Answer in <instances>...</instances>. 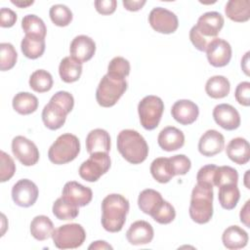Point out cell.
Returning <instances> with one entry per match:
<instances>
[{"label": "cell", "instance_id": "obj_1", "mask_svg": "<svg viewBox=\"0 0 250 250\" xmlns=\"http://www.w3.org/2000/svg\"><path fill=\"white\" fill-rule=\"evenodd\" d=\"M129 201L123 195L111 193L102 201V226L109 232H118L122 229L129 212Z\"/></svg>", "mask_w": 250, "mask_h": 250}, {"label": "cell", "instance_id": "obj_2", "mask_svg": "<svg viewBox=\"0 0 250 250\" xmlns=\"http://www.w3.org/2000/svg\"><path fill=\"white\" fill-rule=\"evenodd\" d=\"M116 144L120 154L131 164H140L148 155V146L145 138L135 130L125 129L120 131Z\"/></svg>", "mask_w": 250, "mask_h": 250}, {"label": "cell", "instance_id": "obj_3", "mask_svg": "<svg viewBox=\"0 0 250 250\" xmlns=\"http://www.w3.org/2000/svg\"><path fill=\"white\" fill-rule=\"evenodd\" d=\"M213 188L196 184L191 191L188 213L197 224H206L213 217Z\"/></svg>", "mask_w": 250, "mask_h": 250}, {"label": "cell", "instance_id": "obj_4", "mask_svg": "<svg viewBox=\"0 0 250 250\" xmlns=\"http://www.w3.org/2000/svg\"><path fill=\"white\" fill-rule=\"evenodd\" d=\"M125 78L106 73L101 79L97 91L96 100L103 107L113 106L127 90Z\"/></svg>", "mask_w": 250, "mask_h": 250}, {"label": "cell", "instance_id": "obj_5", "mask_svg": "<svg viewBox=\"0 0 250 250\" xmlns=\"http://www.w3.org/2000/svg\"><path fill=\"white\" fill-rule=\"evenodd\" d=\"M80 152L78 138L70 133H65L57 138L48 150L49 160L57 165H62L74 160Z\"/></svg>", "mask_w": 250, "mask_h": 250}, {"label": "cell", "instance_id": "obj_6", "mask_svg": "<svg viewBox=\"0 0 250 250\" xmlns=\"http://www.w3.org/2000/svg\"><path fill=\"white\" fill-rule=\"evenodd\" d=\"M52 239L59 249H74L83 244L86 239V232L79 224H66L54 229Z\"/></svg>", "mask_w": 250, "mask_h": 250}, {"label": "cell", "instance_id": "obj_7", "mask_svg": "<svg viewBox=\"0 0 250 250\" xmlns=\"http://www.w3.org/2000/svg\"><path fill=\"white\" fill-rule=\"evenodd\" d=\"M163 111L164 104L157 96H146L138 104L140 122L146 130H153L158 126Z\"/></svg>", "mask_w": 250, "mask_h": 250}, {"label": "cell", "instance_id": "obj_8", "mask_svg": "<svg viewBox=\"0 0 250 250\" xmlns=\"http://www.w3.org/2000/svg\"><path fill=\"white\" fill-rule=\"evenodd\" d=\"M110 157L106 152H94L79 167V176L90 183L97 182L110 168Z\"/></svg>", "mask_w": 250, "mask_h": 250}, {"label": "cell", "instance_id": "obj_9", "mask_svg": "<svg viewBox=\"0 0 250 250\" xmlns=\"http://www.w3.org/2000/svg\"><path fill=\"white\" fill-rule=\"evenodd\" d=\"M148 21L155 31L163 34L173 33L179 26L177 16L173 12L162 7H155L150 11Z\"/></svg>", "mask_w": 250, "mask_h": 250}, {"label": "cell", "instance_id": "obj_10", "mask_svg": "<svg viewBox=\"0 0 250 250\" xmlns=\"http://www.w3.org/2000/svg\"><path fill=\"white\" fill-rule=\"evenodd\" d=\"M12 151L24 166H32L39 160V150L36 145L23 136H17L13 139Z\"/></svg>", "mask_w": 250, "mask_h": 250}, {"label": "cell", "instance_id": "obj_11", "mask_svg": "<svg viewBox=\"0 0 250 250\" xmlns=\"http://www.w3.org/2000/svg\"><path fill=\"white\" fill-rule=\"evenodd\" d=\"M224 17L219 12H206L199 17L194 25L196 31L209 42L217 37L224 26Z\"/></svg>", "mask_w": 250, "mask_h": 250}, {"label": "cell", "instance_id": "obj_12", "mask_svg": "<svg viewBox=\"0 0 250 250\" xmlns=\"http://www.w3.org/2000/svg\"><path fill=\"white\" fill-rule=\"evenodd\" d=\"M37 186L28 179H21L18 181L12 188L13 201L21 207L32 206L38 198Z\"/></svg>", "mask_w": 250, "mask_h": 250}, {"label": "cell", "instance_id": "obj_13", "mask_svg": "<svg viewBox=\"0 0 250 250\" xmlns=\"http://www.w3.org/2000/svg\"><path fill=\"white\" fill-rule=\"evenodd\" d=\"M205 52L209 63L215 67L226 66L231 59V47L222 38H214L207 45Z\"/></svg>", "mask_w": 250, "mask_h": 250}, {"label": "cell", "instance_id": "obj_14", "mask_svg": "<svg viewBox=\"0 0 250 250\" xmlns=\"http://www.w3.org/2000/svg\"><path fill=\"white\" fill-rule=\"evenodd\" d=\"M213 118L223 129L232 131L240 126V115L235 107L229 104H221L214 107Z\"/></svg>", "mask_w": 250, "mask_h": 250}, {"label": "cell", "instance_id": "obj_15", "mask_svg": "<svg viewBox=\"0 0 250 250\" xmlns=\"http://www.w3.org/2000/svg\"><path fill=\"white\" fill-rule=\"evenodd\" d=\"M70 57L79 62L90 61L96 52L95 41L87 35H78L70 43Z\"/></svg>", "mask_w": 250, "mask_h": 250}, {"label": "cell", "instance_id": "obj_16", "mask_svg": "<svg viewBox=\"0 0 250 250\" xmlns=\"http://www.w3.org/2000/svg\"><path fill=\"white\" fill-rule=\"evenodd\" d=\"M62 196L78 207H83L91 202L93 191L88 187H85L75 181H70L65 183L63 186Z\"/></svg>", "mask_w": 250, "mask_h": 250}, {"label": "cell", "instance_id": "obj_17", "mask_svg": "<svg viewBox=\"0 0 250 250\" xmlns=\"http://www.w3.org/2000/svg\"><path fill=\"white\" fill-rule=\"evenodd\" d=\"M225 146V138L217 130H207L199 139L198 150L207 157L220 153Z\"/></svg>", "mask_w": 250, "mask_h": 250}, {"label": "cell", "instance_id": "obj_18", "mask_svg": "<svg viewBox=\"0 0 250 250\" xmlns=\"http://www.w3.org/2000/svg\"><path fill=\"white\" fill-rule=\"evenodd\" d=\"M173 118L182 125L192 124L199 115L197 104L190 100H179L171 108Z\"/></svg>", "mask_w": 250, "mask_h": 250}, {"label": "cell", "instance_id": "obj_19", "mask_svg": "<svg viewBox=\"0 0 250 250\" xmlns=\"http://www.w3.org/2000/svg\"><path fill=\"white\" fill-rule=\"evenodd\" d=\"M153 228L146 221L134 222L126 232V238L133 245H144L150 243L153 238Z\"/></svg>", "mask_w": 250, "mask_h": 250}, {"label": "cell", "instance_id": "obj_20", "mask_svg": "<svg viewBox=\"0 0 250 250\" xmlns=\"http://www.w3.org/2000/svg\"><path fill=\"white\" fill-rule=\"evenodd\" d=\"M67 114L62 106L50 100L42 110V120L48 129L58 130L64 124Z\"/></svg>", "mask_w": 250, "mask_h": 250}, {"label": "cell", "instance_id": "obj_21", "mask_svg": "<svg viewBox=\"0 0 250 250\" xmlns=\"http://www.w3.org/2000/svg\"><path fill=\"white\" fill-rule=\"evenodd\" d=\"M157 143L163 150H178L185 145V135L180 129L174 126H168L160 131Z\"/></svg>", "mask_w": 250, "mask_h": 250}, {"label": "cell", "instance_id": "obj_22", "mask_svg": "<svg viewBox=\"0 0 250 250\" xmlns=\"http://www.w3.org/2000/svg\"><path fill=\"white\" fill-rule=\"evenodd\" d=\"M226 153L228 157L238 165L246 164L250 159V146L244 138H234L227 146Z\"/></svg>", "mask_w": 250, "mask_h": 250}, {"label": "cell", "instance_id": "obj_23", "mask_svg": "<svg viewBox=\"0 0 250 250\" xmlns=\"http://www.w3.org/2000/svg\"><path fill=\"white\" fill-rule=\"evenodd\" d=\"M86 148L89 154L94 152H106L110 149L109 134L104 129H94L86 137Z\"/></svg>", "mask_w": 250, "mask_h": 250}, {"label": "cell", "instance_id": "obj_24", "mask_svg": "<svg viewBox=\"0 0 250 250\" xmlns=\"http://www.w3.org/2000/svg\"><path fill=\"white\" fill-rule=\"evenodd\" d=\"M222 241L226 248L236 250L243 248L248 243V233L238 226L228 227L223 234Z\"/></svg>", "mask_w": 250, "mask_h": 250}, {"label": "cell", "instance_id": "obj_25", "mask_svg": "<svg viewBox=\"0 0 250 250\" xmlns=\"http://www.w3.org/2000/svg\"><path fill=\"white\" fill-rule=\"evenodd\" d=\"M226 16L235 22H244L250 19L249 0H229L225 7Z\"/></svg>", "mask_w": 250, "mask_h": 250}, {"label": "cell", "instance_id": "obj_26", "mask_svg": "<svg viewBox=\"0 0 250 250\" xmlns=\"http://www.w3.org/2000/svg\"><path fill=\"white\" fill-rule=\"evenodd\" d=\"M164 199L160 192L152 189L146 188L140 192L138 197V205L141 211L145 214L151 216L162 204Z\"/></svg>", "mask_w": 250, "mask_h": 250}, {"label": "cell", "instance_id": "obj_27", "mask_svg": "<svg viewBox=\"0 0 250 250\" xmlns=\"http://www.w3.org/2000/svg\"><path fill=\"white\" fill-rule=\"evenodd\" d=\"M59 73L61 79L65 83H72L77 81L82 73V63L73 58H63L59 65Z\"/></svg>", "mask_w": 250, "mask_h": 250}, {"label": "cell", "instance_id": "obj_28", "mask_svg": "<svg viewBox=\"0 0 250 250\" xmlns=\"http://www.w3.org/2000/svg\"><path fill=\"white\" fill-rule=\"evenodd\" d=\"M229 81L223 75L212 76L205 84V92L212 99H223L229 95Z\"/></svg>", "mask_w": 250, "mask_h": 250}, {"label": "cell", "instance_id": "obj_29", "mask_svg": "<svg viewBox=\"0 0 250 250\" xmlns=\"http://www.w3.org/2000/svg\"><path fill=\"white\" fill-rule=\"evenodd\" d=\"M53 231V222L47 216H36L30 223V233L35 239L39 241H43L51 237Z\"/></svg>", "mask_w": 250, "mask_h": 250}, {"label": "cell", "instance_id": "obj_30", "mask_svg": "<svg viewBox=\"0 0 250 250\" xmlns=\"http://www.w3.org/2000/svg\"><path fill=\"white\" fill-rule=\"evenodd\" d=\"M12 104L18 113L27 115L33 113L37 109L38 99L28 92H20L13 98Z\"/></svg>", "mask_w": 250, "mask_h": 250}, {"label": "cell", "instance_id": "obj_31", "mask_svg": "<svg viewBox=\"0 0 250 250\" xmlns=\"http://www.w3.org/2000/svg\"><path fill=\"white\" fill-rule=\"evenodd\" d=\"M240 198L237 184H228L219 188L218 199L221 206L226 210L233 209Z\"/></svg>", "mask_w": 250, "mask_h": 250}, {"label": "cell", "instance_id": "obj_32", "mask_svg": "<svg viewBox=\"0 0 250 250\" xmlns=\"http://www.w3.org/2000/svg\"><path fill=\"white\" fill-rule=\"evenodd\" d=\"M21 28L23 29L25 35L45 39L47 32L46 25L42 19L36 15L29 14L24 16L21 21Z\"/></svg>", "mask_w": 250, "mask_h": 250}, {"label": "cell", "instance_id": "obj_33", "mask_svg": "<svg viewBox=\"0 0 250 250\" xmlns=\"http://www.w3.org/2000/svg\"><path fill=\"white\" fill-rule=\"evenodd\" d=\"M150 173L155 181L161 184H166L174 177L169 158L158 157L150 164Z\"/></svg>", "mask_w": 250, "mask_h": 250}, {"label": "cell", "instance_id": "obj_34", "mask_svg": "<svg viewBox=\"0 0 250 250\" xmlns=\"http://www.w3.org/2000/svg\"><path fill=\"white\" fill-rule=\"evenodd\" d=\"M54 216L59 220H73L79 214L78 206L74 203L70 202L69 200L65 199L64 197L58 198L52 208Z\"/></svg>", "mask_w": 250, "mask_h": 250}, {"label": "cell", "instance_id": "obj_35", "mask_svg": "<svg viewBox=\"0 0 250 250\" xmlns=\"http://www.w3.org/2000/svg\"><path fill=\"white\" fill-rule=\"evenodd\" d=\"M22 54L31 60L40 58L45 51V39L25 35L21 43Z\"/></svg>", "mask_w": 250, "mask_h": 250}, {"label": "cell", "instance_id": "obj_36", "mask_svg": "<svg viewBox=\"0 0 250 250\" xmlns=\"http://www.w3.org/2000/svg\"><path fill=\"white\" fill-rule=\"evenodd\" d=\"M29 87L37 93H45L53 87V77L44 69H37L29 77Z\"/></svg>", "mask_w": 250, "mask_h": 250}, {"label": "cell", "instance_id": "obj_37", "mask_svg": "<svg viewBox=\"0 0 250 250\" xmlns=\"http://www.w3.org/2000/svg\"><path fill=\"white\" fill-rule=\"evenodd\" d=\"M50 19L57 26H66L72 21V12L70 9L62 4H56L50 8Z\"/></svg>", "mask_w": 250, "mask_h": 250}, {"label": "cell", "instance_id": "obj_38", "mask_svg": "<svg viewBox=\"0 0 250 250\" xmlns=\"http://www.w3.org/2000/svg\"><path fill=\"white\" fill-rule=\"evenodd\" d=\"M18 54L11 43L0 44V69L2 71L13 68L17 62Z\"/></svg>", "mask_w": 250, "mask_h": 250}, {"label": "cell", "instance_id": "obj_39", "mask_svg": "<svg viewBox=\"0 0 250 250\" xmlns=\"http://www.w3.org/2000/svg\"><path fill=\"white\" fill-rule=\"evenodd\" d=\"M238 182V173L237 171L230 166H220L217 167L214 186L220 188L228 184H237Z\"/></svg>", "mask_w": 250, "mask_h": 250}, {"label": "cell", "instance_id": "obj_40", "mask_svg": "<svg viewBox=\"0 0 250 250\" xmlns=\"http://www.w3.org/2000/svg\"><path fill=\"white\" fill-rule=\"evenodd\" d=\"M152 219L161 225H167L174 221L176 217L175 208L168 201H163L159 208L151 215Z\"/></svg>", "mask_w": 250, "mask_h": 250}, {"label": "cell", "instance_id": "obj_41", "mask_svg": "<svg viewBox=\"0 0 250 250\" xmlns=\"http://www.w3.org/2000/svg\"><path fill=\"white\" fill-rule=\"evenodd\" d=\"M107 73L125 78L130 74V62L123 57H115L107 65Z\"/></svg>", "mask_w": 250, "mask_h": 250}, {"label": "cell", "instance_id": "obj_42", "mask_svg": "<svg viewBox=\"0 0 250 250\" xmlns=\"http://www.w3.org/2000/svg\"><path fill=\"white\" fill-rule=\"evenodd\" d=\"M0 182L10 180L16 172V164L13 158L5 151H0Z\"/></svg>", "mask_w": 250, "mask_h": 250}, {"label": "cell", "instance_id": "obj_43", "mask_svg": "<svg viewBox=\"0 0 250 250\" xmlns=\"http://www.w3.org/2000/svg\"><path fill=\"white\" fill-rule=\"evenodd\" d=\"M169 162L174 176L186 175L191 167L190 159L185 154H177L171 156L169 157Z\"/></svg>", "mask_w": 250, "mask_h": 250}, {"label": "cell", "instance_id": "obj_44", "mask_svg": "<svg viewBox=\"0 0 250 250\" xmlns=\"http://www.w3.org/2000/svg\"><path fill=\"white\" fill-rule=\"evenodd\" d=\"M217 167L218 166H216L214 164H207V165L201 167L196 175L197 184L213 188L214 187V178H215V173H216Z\"/></svg>", "mask_w": 250, "mask_h": 250}, {"label": "cell", "instance_id": "obj_45", "mask_svg": "<svg viewBox=\"0 0 250 250\" xmlns=\"http://www.w3.org/2000/svg\"><path fill=\"white\" fill-rule=\"evenodd\" d=\"M234 97L236 102L244 106H249L250 104V83L248 81L240 82L234 92Z\"/></svg>", "mask_w": 250, "mask_h": 250}, {"label": "cell", "instance_id": "obj_46", "mask_svg": "<svg viewBox=\"0 0 250 250\" xmlns=\"http://www.w3.org/2000/svg\"><path fill=\"white\" fill-rule=\"evenodd\" d=\"M51 101L62 106L68 113L73 109L74 99L73 96L66 91H59L52 98Z\"/></svg>", "mask_w": 250, "mask_h": 250}, {"label": "cell", "instance_id": "obj_47", "mask_svg": "<svg viewBox=\"0 0 250 250\" xmlns=\"http://www.w3.org/2000/svg\"><path fill=\"white\" fill-rule=\"evenodd\" d=\"M94 4L97 12L102 15L113 14L117 6V2L115 0H97Z\"/></svg>", "mask_w": 250, "mask_h": 250}, {"label": "cell", "instance_id": "obj_48", "mask_svg": "<svg viewBox=\"0 0 250 250\" xmlns=\"http://www.w3.org/2000/svg\"><path fill=\"white\" fill-rule=\"evenodd\" d=\"M17 14L9 8H1L0 11V25L2 27H11L17 21Z\"/></svg>", "mask_w": 250, "mask_h": 250}, {"label": "cell", "instance_id": "obj_49", "mask_svg": "<svg viewBox=\"0 0 250 250\" xmlns=\"http://www.w3.org/2000/svg\"><path fill=\"white\" fill-rule=\"evenodd\" d=\"M189 39L192 43V45L198 50V51H201V52H205L206 51V48H207V45L211 42H209L208 40H206L205 38H203L195 29L194 25L190 28L189 30Z\"/></svg>", "mask_w": 250, "mask_h": 250}, {"label": "cell", "instance_id": "obj_50", "mask_svg": "<svg viewBox=\"0 0 250 250\" xmlns=\"http://www.w3.org/2000/svg\"><path fill=\"white\" fill-rule=\"evenodd\" d=\"M122 3H123V6L125 7L126 10L131 11V12H137V11L141 10L144 7V5L146 3V0H138V1L124 0Z\"/></svg>", "mask_w": 250, "mask_h": 250}, {"label": "cell", "instance_id": "obj_51", "mask_svg": "<svg viewBox=\"0 0 250 250\" xmlns=\"http://www.w3.org/2000/svg\"><path fill=\"white\" fill-rule=\"evenodd\" d=\"M249 204H250V201L247 200L244 204V206L241 208L240 210V214H239V217H240V222L243 223L247 228H250V224H249V220H250V215H249V212H250V209H249Z\"/></svg>", "mask_w": 250, "mask_h": 250}, {"label": "cell", "instance_id": "obj_52", "mask_svg": "<svg viewBox=\"0 0 250 250\" xmlns=\"http://www.w3.org/2000/svg\"><path fill=\"white\" fill-rule=\"evenodd\" d=\"M89 249H112V246L109 245L107 242L104 241V240H98L93 242L89 247Z\"/></svg>", "mask_w": 250, "mask_h": 250}, {"label": "cell", "instance_id": "obj_53", "mask_svg": "<svg viewBox=\"0 0 250 250\" xmlns=\"http://www.w3.org/2000/svg\"><path fill=\"white\" fill-rule=\"evenodd\" d=\"M248 62H249V52H247L241 60V68L247 76L249 75V63Z\"/></svg>", "mask_w": 250, "mask_h": 250}, {"label": "cell", "instance_id": "obj_54", "mask_svg": "<svg viewBox=\"0 0 250 250\" xmlns=\"http://www.w3.org/2000/svg\"><path fill=\"white\" fill-rule=\"evenodd\" d=\"M12 4L18 6L19 8H26L34 3V1H21V0H12Z\"/></svg>", "mask_w": 250, "mask_h": 250}, {"label": "cell", "instance_id": "obj_55", "mask_svg": "<svg viewBox=\"0 0 250 250\" xmlns=\"http://www.w3.org/2000/svg\"><path fill=\"white\" fill-rule=\"evenodd\" d=\"M249 172H250L249 170H247V171H246V174H245V181H244V184H245V186H246V188H249V186L247 185V181H248V180H247V176H248Z\"/></svg>", "mask_w": 250, "mask_h": 250}]
</instances>
